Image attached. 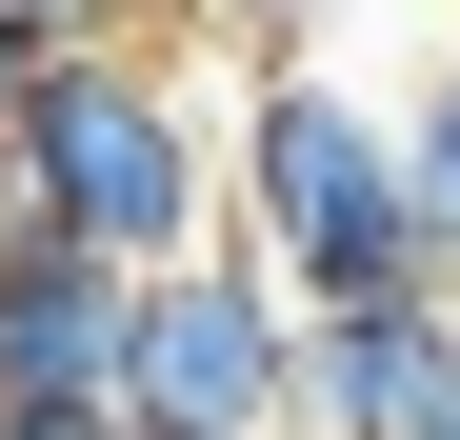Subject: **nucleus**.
I'll list each match as a JSON object with an SVG mask.
<instances>
[{
    "label": "nucleus",
    "mask_w": 460,
    "mask_h": 440,
    "mask_svg": "<svg viewBox=\"0 0 460 440\" xmlns=\"http://www.w3.org/2000/svg\"><path fill=\"white\" fill-rule=\"evenodd\" d=\"M0 180H21V220H60V241L101 260H200L220 220H241V161L200 140V101L161 81V40H60L0 81Z\"/></svg>",
    "instance_id": "1"
},
{
    "label": "nucleus",
    "mask_w": 460,
    "mask_h": 440,
    "mask_svg": "<svg viewBox=\"0 0 460 440\" xmlns=\"http://www.w3.org/2000/svg\"><path fill=\"white\" fill-rule=\"evenodd\" d=\"M241 241L300 280V301H380V280H440L420 241V161H401V120L341 101L321 60H261V101H241Z\"/></svg>",
    "instance_id": "2"
},
{
    "label": "nucleus",
    "mask_w": 460,
    "mask_h": 440,
    "mask_svg": "<svg viewBox=\"0 0 460 440\" xmlns=\"http://www.w3.org/2000/svg\"><path fill=\"white\" fill-rule=\"evenodd\" d=\"M300 340H321V301L220 220L200 260L140 280V420H181V440H300Z\"/></svg>",
    "instance_id": "3"
},
{
    "label": "nucleus",
    "mask_w": 460,
    "mask_h": 440,
    "mask_svg": "<svg viewBox=\"0 0 460 440\" xmlns=\"http://www.w3.org/2000/svg\"><path fill=\"white\" fill-rule=\"evenodd\" d=\"M0 400H140V260L60 241V220H0Z\"/></svg>",
    "instance_id": "4"
},
{
    "label": "nucleus",
    "mask_w": 460,
    "mask_h": 440,
    "mask_svg": "<svg viewBox=\"0 0 460 440\" xmlns=\"http://www.w3.org/2000/svg\"><path fill=\"white\" fill-rule=\"evenodd\" d=\"M440 321H460V280L321 301V340H300V440H420V400H440Z\"/></svg>",
    "instance_id": "5"
},
{
    "label": "nucleus",
    "mask_w": 460,
    "mask_h": 440,
    "mask_svg": "<svg viewBox=\"0 0 460 440\" xmlns=\"http://www.w3.org/2000/svg\"><path fill=\"white\" fill-rule=\"evenodd\" d=\"M401 161H420V241H440V280H460V40L420 60V101H401Z\"/></svg>",
    "instance_id": "6"
},
{
    "label": "nucleus",
    "mask_w": 460,
    "mask_h": 440,
    "mask_svg": "<svg viewBox=\"0 0 460 440\" xmlns=\"http://www.w3.org/2000/svg\"><path fill=\"white\" fill-rule=\"evenodd\" d=\"M60 40H161V0H0V81L60 60Z\"/></svg>",
    "instance_id": "7"
},
{
    "label": "nucleus",
    "mask_w": 460,
    "mask_h": 440,
    "mask_svg": "<svg viewBox=\"0 0 460 440\" xmlns=\"http://www.w3.org/2000/svg\"><path fill=\"white\" fill-rule=\"evenodd\" d=\"M200 21H220V40H261V60H280V40H321V21H341V0H200Z\"/></svg>",
    "instance_id": "8"
},
{
    "label": "nucleus",
    "mask_w": 460,
    "mask_h": 440,
    "mask_svg": "<svg viewBox=\"0 0 460 440\" xmlns=\"http://www.w3.org/2000/svg\"><path fill=\"white\" fill-rule=\"evenodd\" d=\"M0 440H120L101 400H0Z\"/></svg>",
    "instance_id": "9"
},
{
    "label": "nucleus",
    "mask_w": 460,
    "mask_h": 440,
    "mask_svg": "<svg viewBox=\"0 0 460 440\" xmlns=\"http://www.w3.org/2000/svg\"><path fill=\"white\" fill-rule=\"evenodd\" d=\"M420 440H460V321H440V400H420Z\"/></svg>",
    "instance_id": "10"
}]
</instances>
